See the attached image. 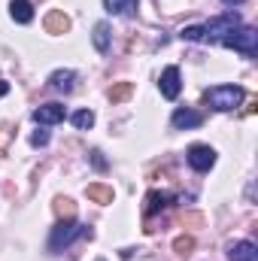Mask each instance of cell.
<instances>
[{
	"mask_svg": "<svg viewBox=\"0 0 258 261\" xmlns=\"http://www.w3.org/2000/svg\"><path fill=\"white\" fill-rule=\"evenodd\" d=\"M243 97H246V91H243L240 85H216V88L203 91V100H207L213 110H219V113H228V110L240 107Z\"/></svg>",
	"mask_w": 258,
	"mask_h": 261,
	"instance_id": "1",
	"label": "cell"
},
{
	"mask_svg": "<svg viewBox=\"0 0 258 261\" xmlns=\"http://www.w3.org/2000/svg\"><path fill=\"white\" fill-rule=\"evenodd\" d=\"M222 43H225L228 49H234V52H243V55H255V52H258V31H255V28H243V31H234V34H228Z\"/></svg>",
	"mask_w": 258,
	"mask_h": 261,
	"instance_id": "2",
	"label": "cell"
},
{
	"mask_svg": "<svg viewBox=\"0 0 258 261\" xmlns=\"http://www.w3.org/2000/svg\"><path fill=\"white\" fill-rule=\"evenodd\" d=\"M240 28V15L237 12H225V15H216V18H210L207 24H203V34H210V37H228V34H234Z\"/></svg>",
	"mask_w": 258,
	"mask_h": 261,
	"instance_id": "3",
	"label": "cell"
},
{
	"mask_svg": "<svg viewBox=\"0 0 258 261\" xmlns=\"http://www.w3.org/2000/svg\"><path fill=\"white\" fill-rule=\"evenodd\" d=\"M79 234H85L73 219H61L58 225H55V231H52V240H49V246L52 249H61V246H67L73 237H79Z\"/></svg>",
	"mask_w": 258,
	"mask_h": 261,
	"instance_id": "4",
	"label": "cell"
},
{
	"mask_svg": "<svg viewBox=\"0 0 258 261\" xmlns=\"http://www.w3.org/2000/svg\"><path fill=\"white\" fill-rule=\"evenodd\" d=\"M189 164H192L197 173H207L213 164H216V152L210 146H192L189 149Z\"/></svg>",
	"mask_w": 258,
	"mask_h": 261,
	"instance_id": "5",
	"label": "cell"
},
{
	"mask_svg": "<svg viewBox=\"0 0 258 261\" xmlns=\"http://www.w3.org/2000/svg\"><path fill=\"white\" fill-rule=\"evenodd\" d=\"M161 94L167 100H176L179 97V67H167L161 73Z\"/></svg>",
	"mask_w": 258,
	"mask_h": 261,
	"instance_id": "6",
	"label": "cell"
},
{
	"mask_svg": "<svg viewBox=\"0 0 258 261\" xmlns=\"http://www.w3.org/2000/svg\"><path fill=\"white\" fill-rule=\"evenodd\" d=\"M34 122H40V125H58V122H64V107L61 103H46V107L34 110Z\"/></svg>",
	"mask_w": 258,
	"mask_h": 261,
	"instance_id": "7",
	"label": "cell"
},
{
	"mask_svg": "<svg viewBox=\"0 0 258 261\" xmlns=\"http://www.w3.org/2000/svg\"><path fill=\"white\" fill-rule=\"evenodd\" d=\"M228 258L231 261H258L255 243H249V240H237V243H231V246H228Z\"/></svg>",
	"mask_w": 258,
	"mask_h": 261,
	"instance_id": "8",
	"label": "cell"
},
{
	"mask_svg": "<svg viewBox=\"0 0 258 261\" xmlns=\"http://www.w3.org/2000/svg\"><path fill=\"white\" fill-rule=\"evenodd\" d=\"M170 122H173V128L189 130V128H200V125H203V116H200V113H194V110H176Z\"/></svg>",
	"mask_w": 258,
	"mask_h": 261,
	"instance_id": "9",
	"label": "cell"
},
{
	"mask_svg": "<svg viewBox=\"0 0 258 261\" xmlns=\"http://www.w3.org/2000/svg\"><path fill=\"white\" fill-rule=\"evenodd\" d=\"M170 203H173V195H170V192H149L143 213H146V216H155V213H161V210L170 206Z\"/></svg>",
	"mask_w": 258,
	"mask_h": 261,
	"instance_id": "10",
	"label": "cell"
},
{
	"mask_svg": "<svg viewBox=\"0 0 258 261\" xmlns=\"http://www.w3.org/2000/svg\"><path fill=\"white\" fill-rule=\"evenodd\" d=\"M9 15H12V21H18V24H31V21H34V6H31L28 0H12V3H9Z\"/></svg>",
	"mask_w": 258,
	"mask_h": 261,
	"instance_id": "11",
	"label": "cell"
},
{
	"mask_svg": "<svg viewBox=\"0 0 258 261\" xmlns=\"http://www.w3.org/2000/svg\"><path fill=\"white\" fill-rule=\"evenodd\" d=\"M46 31H49V34H67V31H70V18H67L61 9H52V12L46 15Z\"/></svg>",
	"mask_w": 258,
	"mask_h": 261,
	"instance_id": "12",
	"label": "cell"
},
{
	"mask_svg": "<svg viewBox=\"0 0 258 261\" xmlns=\"http://www.w3.org/2000/svg\"><path fill=\"white\" fill-rule=\"evenodd\" d=\"M73 79H76V73L73 70H55L52 73V79H49V85L55 88V91H73Z\"/></svg>",
	"mask_w": 258,
	"mask_h": 261,
	"instance_id": "13",
	"label": "cell"
},
{
	"mask_svg": "<svg viewBox=\"0 0 258 261\" xmlns=\"http://www.w3.org/2000/svg\"><path fill=\"white\" fill-rule=\"evenodd\" d=\"M91 43H94L97 52H107V49H110V24H107V21H97V24H94Z\"/></svg>",
	"mask_w": 258,
	"mask_h": 261,
	"instance_id": "14",
	"label": "cell"
},
{
	"mask_svg": "<svg viewBox=\"0 0 258 261\" xmlns=\"http://www.w3.org/2000/svg\"><path fill=\"white\" fill-rule=\"evenodd\" d=\"M85 195H88V200H94V203H113V197H116L110 186H100V182L88 186V189H85Z\"/></svg>",
	"mask_w": 258,
	"mask_h": 261,
	"instance_id": "15",
	"label": "cell"
},
{
	"mask_svg": "<svg viewBox=\"0 0 258 261\" xmlns=\"http://www.w3.org/2000/svg\"><path fill=\"white\" fill-rule=\"evenodd\" d=\"M107 12H119V15H128L137 9V0H104Z\"/></svg>",
	"mask_w": 258,
	"mask_h": 261,
	"instance_id": "16",
	"label": "cell"
},
{
	"mask_svg": "<svg viewBox=\"0 0 258 261\" xmlns=\"http://www.w3.org/2000/svg\"><path fill=\"white\" fill-rule=\"evenodd\" d=\"M131 94H134V85H131V82H116V85L110 88V100H113V103L128 100Z\"/></svg>",
	"mask_w": 258,
	"mask_h": 261,
	"instance_id": "17",
	"label": "cell"
},
{
	"mask_svg": "<svg viewBox=\"0 0 258 261\" xmlns=\"http://www.w3.org/2000/svg\"><path fill=\"white\" fill-rule=\"evenodd\" d=\"M55 213H58L61 219H73V216H76V203H73L70 197H55Z\"/></svg>",
	"mask_w": 258,
	"mask_h": 261,
	"instance_id": "18",
	"label": "cell"
},
{
	"mask_svg": "<svg viewBox=\"0 0 258 261\" xmlns=\"http://www.w3.org/2000/svg\"><path fill=\"white\" fill-rule=\"evenodd\" d=\"M73 125L79 130H88L91 125H94V113L91 110H79V113H73Z\"/></svg>",
	"mask_w": 258,
	"mask_h": 261,
	"instance_id": "19",
	"label": "cell"
},
{
	"mask_svg": "<svg viewBox=\"0 0 258 261\" xmlns=\"http://www.w3.org/2000/svg\"><path fill=\"white\" fill-rule=\"evenodd\" d=\"M173 249H176V255H189L194 249V237H189V234L176 237V240H173Z\"/></svg>",
	"mask_w": 258,
	"mask_h": 261,
	"instance_id": "20",
	"label": "cell"
},
{
	"mask_svg": "<svg viewBox=\"0 0 258 261\" xmlns=\"http://www.w3.org/2000/svg\"><path fill=\"white\" fill-rule=\"evenodd\" d=\"M183 40H192V43H197V40H203L207 34H203V28H197V24H192V28H183V34H179Z\"/></svg>",
	"mask_w": 258,
	"mask_h": 261,
	"instance_id": "21",
	"label": "cell"
},
{
	"mask_svg": "<svg viewBox=\"0 0 258 261\" xmlns=\"http://www.w3.org/2000/svg\"><path fill=\"white\" fill-rule=\"evenodd\" d=\"M31 143H34V146H46V143H49V130H37V134L31 137Z\"/></svg>",
	"mask_w": 258,
	"mask_h": 261,
	"instance_id": "22",
	"label": "cell"
},
{
	"mask_svg": "<svg viewBox=\"0 0 258 261\" xmlns=\"http://www.w3.org/2000/svg\"><path fill=\"white\" fill-rule=\"evenodd\" d=\"M183 225H203V216L200 213H189V216H183Z\"/></svg>",
	"mask_w": 258,
	"mask_h": 261,
	"instance_id": "23",
	"label": "cell"
},
{
	"mask_svg": "<svg viewBox=\"0 0 258 261\" xmlns=\"http://www.w3.org/2000/svg\"><path fill=\"white\" fill-rule=\"evenodd\" d=\"M91 155H94V158H91V161H94V167H97V170H104V167H107V161L100 158V152H91Z\"/></svg>",
	"mask_w": 258,
	"mask_h": 261,
	"instance_id": "24",
	"label": "cell"
},
{
	"mask_svg": "<svg viewBox=\"0 0 258 261\" xmlns=\"http://www.w3.org/2000/svg\"><path fill=\"white\" fill-rule=\"evenodd\" d=\"M6 94H9V82H3V79H0V97H6Z\"/></svg>",
	"mask_w": 258,
	"mask_h": 261,
	"instance_id": "25",
	"label": "cell"
},
{
	"mask_svg": "<svg viewBox=\"0 0 258 261\" xmlns=\"http://www.w3.org/2000/svg\"><path fill=\"white\" fill-rule=\"evenodd\" d=\"M225 3H243V0H225Z\"/></svg>",
	"mask_w": 258,
	"mask_h": 261,
	"instance_id": "26",
	"label": "cell"
}]
</instances>
